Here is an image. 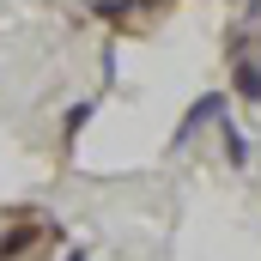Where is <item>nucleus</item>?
<instances>
[{"instance_id":"1","label":"nucleus","mask_w":261,"mask_h":261,"mask_svg":"<svg viewBox=\"0 0 261 261\" xmlns=\"http://www.w3.org/2000/svg\"><path fill=\"white\" fill-rule=\"evenodd\" d=\"M219 110H231V97H225V91H206V97H195V103H189V116H182V122H176V134H170V146L182 152V146H189V140L206 128V122H219Z\"/></svg>"},{"instance_id":"2","label":"nucleus","mask_w":261,"mask_h":261,"mask_svg":"<svg viewBox=\"0 0 261 261\" xmlns=\"http://www.w3.org/2000/svg\"><path fill=\"white\" fill-rule=\"evenodd\" d=\"M37 213V206H31ZM24 206H12V219H6V237H0V261H18L24 249H37V237H43V219H31Z\"/></svg>"},{"instance_id":"3","label":"nucleus","mask_w":261,"mask_h":261,"mask_svg":"<svg viewBox=\"0 0 261 261\" xmlns=\"http://www.w3.org/2000/svg\"><path fill=\"white\" fill-rule=\"evenodd\" d=\"M231 91H237L249 110H261V61L243 55V49H237V61H231Z\"/></svg>"},{"instance_id":"4","label":"nucleus","mask_w":261,"mask_h":261,"mask_svg":"<svg viewBox=\"0 0 261 261\" xmlns=\"http://www.w3.org/2000/svg\"><path fill=\"white\" fill-rule=\"evenodd\" d=\"M219 140H225L231 170H249V140H243V128H237V116H231V110H219Z\"/></svg>"},{"instance_id":"5","label":"nucleus","mask_w":261,"mask_h":261,"mask_svg":"<svg viewBox=\"0 0 261 261\" xmlns=\"http://www.w3.org/2000/svg\"><path fill=\"white\" fill-rule=\"evenodd\" d=\"M91 116H97V97H79V103L61 116V152H73V140L85 134V122H91Z\"/></svg>"},{"instance_id":"6","label":"nucleus","mask_w":261,"mask_h":261,"mask_svg":"<svg viewBox=\"0 0 261 261\" xmlns=\"http://www.w3.org/2000/svg\"><path fill=\"white\" fill-rule=\"evenodd\" d=\"M61 261H91V255H85V249H67V255H61Z\"/></svg>"},{"instance_id":"7","label":"nucleus","mask_w":261,"mask_h":261,"mask_svg":"<svg viewBox=\"0 0 261 261\" xmlns=\"http://www.w3.org/2000/svg\"><path fill=\"white\" fill-rule=\"evenodd\" d=\"M255 61H261V55H255Z\"/></svg>"}]
</instances>
